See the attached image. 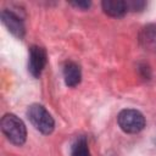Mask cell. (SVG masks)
I'll return each instance as SVG.
<instances>
[{"label":"cell","mask_w":156,"mask_h":156,"mask_svg":"<svg viewBox=\"0 0 156 156\" xmlns=\"http://www.w3.org/2000/svg\"><path fill=\"white\" fill-rule=\"evenodd\" d=\"M1 130L6 138L15 145H22L26 141L27 130L24 123L15 115L7 113L1 118Z\"/></svg>","instance_id":"cell-1"},{"label":"cell","mask_w":156,"mask_h":156,"mask_svg":"<svg viewBox=\"0 0 156 156\" xmlns=\"http://www.w3.org/2000/svg\"><path fill=\"white\" fill-rule=\"evenodd\" d=\"M46 65V51L37 45L30 46L29 49V62L28 71L33 77H39L43 68Z\"/></svg>","instance_id":"cell-4"},{"label":"cell","mask_w":156,"mask_h":156,"mask_svg":"<svg viewBox=\"0 0 156 156\" xmlns=\"http://www.w3.org/2000/svg\"><path fill=\"white\" fill-rule=\"evenodd\" d=\"M27 117L29 118L30 123L41 132L43 134H50L54 130L55 122L51 115L46 111V108L39 104H33L27 110Z\"/></svg>","instance_id":"cell-2"},{"label":"cell","mask_w":156,"mask_h":156,"mask_svg":"<svg viewBox=\"0 0 156 156\" xmlns=\"http://www.w3.org/2000/svg\"><path fill=\"white\" fill-rule=\"evenodd\" d=\"M117 121H118L121 129L129 134L139 133L145 127L144 116L141 115V112L133 110V108H127V110L121 111L117 117Z\"/></svg>","instance_id":"cell-3"},{"label":"cell","mask_w":156,"mask_h":156,"mask_svg":"<svg viewBox=\"0 0 156 156\" xmlns=\"http://www.w3.org/2000/svg\"><path fill=\"white\" fill-rule=\"evenodd\" d=\"M71 156H90V152L88 149V143L84 136L77 138L76 141L72 144Z\"/></svg>","instance_id":"cell-9"},{"label":"cell","mask_w":156,"mask_h":156,"mask_svg":"<svg viewBox=\"0 0 156 156\" xmlns=\"http://www.w3.org/2000/svg\"><path fill=\"white\" fill-rule=\"evenodd\" d=\"M139 43L144 50L156 52V24H147L140 30Z\"/></svg>","instance_id":"cell-6"},{"label":"cell","mask_w":156,"mask_h":156,"mask_svg":"<svg viewBox=\"0 0 156 156\" xmlns=\"http://www.w3.org/2000/svg\"><path fill=\"white\" fill-rule=\"evenodd\" d=\"M102 10L111 17H122L127 11V4L123 0H104L101 2Z\"/></svg>","instance_id":"cell-7"},{"label":"cell","mask_w":156,"mask_h":156,"mask_svg":"<svg viewBox=\"0 0 156 156\" xmlns=\"http://www.w3.org/2000/svg\"><path fill=\"white\" fill-rule=\"evenodd\" d=\"M126 4H127V9L132 11H140L145 6V2L141 0H129V1H126Z\"/></svg>","instance_id":"cell-10"},{"label":"cell","mask_w":156,"mask_h":156,"mask_svg":"<svg viewBox=\"0 0 156 156\" xmlns=\"http://www.w3.org/2000/svg\"><path fill=\"white\" fill-rule=\"evenodd\" d=\"M1 21L6 26L9 32H11L15 37H17L20 39L23 38V35H24V26H23L22 20L16 13H13L12 11L4 10L1 12Z\"/></svg>","instance_id":"cell-5"},{"label":"cell","mask_w":156,"mask_h":156,"mask_svg":"<svg viewBox=\"0 0 156 156\" xmlns=\"http://www.w3.org/2000/svg\"><path fill=\"white\" fill-rule=\"evenodd\" d=\"M63 76H65V82L68 87H76L77 84H79L80 78H82L80 67L76 62L68 61L65 63Z\"/></svg>","instance_id":"cell-8"},{"label":"cell","mask_w":156,"mask_h":156,"mask_svg":"<svg viewBox=\"0 0 156 156\" xmlns=\"http://www.w3.org/2000/svg\"><path fill=\"white\" fill-rule=\"evenodd\" d=\"M69 4L78 9H83V10H85L90 6V1H71Z\"/></svg>","instance_id":"cell-11"}]
</instances>
